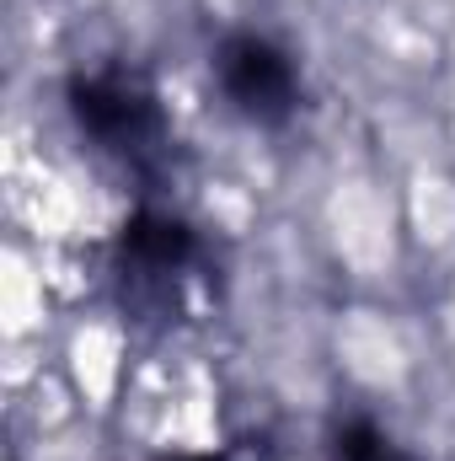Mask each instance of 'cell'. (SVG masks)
Wrapping results in <instances>:
<instances>
[{
	"label": "cell",
	"mask_w": 455,
	"mask_h": 461,
	"mask_svg": "<svg viewBox=\"0 0 455 461\" xmlns=\"http://www.w3.org/2000/svg\"><path fill=\"white\" fill-rule=\"evenodd\" d=\"M215 76H220V92H226L230 108L252 123H268V129L284 123L300 103V81H295L290 54L257 32H236L220 43Z\"/></svg>",
	"instance_id": "cell-1"
},
{
	"label": "cell",
	"mask_w": 455,
	"mask_h": 461,
	"mask_svg": "<svg viewBox=\"0 0 455 461\" xmlns=\"http://www.w3.org/2000/svg\"><path fill=\"white\" fill-rule=\"evenodd\" d=\"M70 113L76 123L103 145V150H145L156 134H161V113H156V97L129 81V76H76L70 81Z\"/></svg>",
	"instance_id": "cell-2"
},
{
	"label": "cell",
	"mask_w": 455,
	"mask_h": 461,
	"mask_svg": "<svg viewBox=\"0 0 455 461\" xmlns=\"http://www.w3.org/2000/svg\"><path fill=\"white\" fill-rule=\"evenodd\" d=\"M123 258L139 274H177L193 258V230L166 215H134L123 226Z\"/></svg>",
	"instance_id": "cell-3"
},
{
	"label": "cell",
	"mask_w": 455,
	"mask_h": 461,
	"mask_svg": "<svg viewBox=\"0 0 455 461\" xmlns=\"http://www.w3.org/2000/svg\"><path fill=\"white\" fill-rule=\"evenodd\" d=\"M333 456L338 461H397V451H391V440L370 419H348L333 435Z\"/></svg>",
	"instance_id": "cell-4"
},
{
	"label": "cell",
	"mask_w": 455,
	"mask_h": 461,
	"mask_svg": "<svg viewBox=\"0 0 455 461\" xmlns=\"http://www.w3.org/2000/svg\"><path fill=\"white\" fill-rule=\"evenodd\" d=\"M172 461H226V456H172Z\"/></svg>",
	"instance_id": "cell-5"
}]
</instances>
